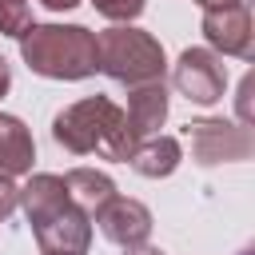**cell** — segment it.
<instances>
[{"label":"cell","mask_w":255,"mask_h":255,"mask_svg":"<svg viewBox=\"0 0 255 255\" xmlns=\"http://www.w3.org/2000/svg\"><path fill=\"white\" fill-rule=\"evenodd\" d=\"M52 139L60 147H68L72 155L100 151L104 159H120V163H128L139 143V135L128 128V116L108 96H88V100L64 108L52 120Z\"/></svg>","instance_id":"1"},{"label":"cell","mask_w":255,"mask_h":255,"mask_svg":"<svg viewBox=\"0 0 255 255\" xmlns=\"http://www.w3.org/2000/svg\"><path fill=\"white\" fill-rule=\"evenodd\" d=\"M20 56L36 76L48 80H84L100 72L96 32L80 24H28V32L20 36Z\"/></svg>","instance_id":"2"},{"label":"cell","mask_w":255,"mask_h":255,"mask_svg":"<svg viewBox=\"0 0 255 255\" xmlns=\"http://www.w3.org/2000/svg\"><path fill=\"white\" fill-rule=\"evenodd\" d=\"M96 64L104 76H112L120 84H143V80L163 76V48L155 36L116 24L96 36Z\"/></svg>","instance_id":"3"},{"label":"cell","mask_w":255,"mask_h":255,"mask_svg":"<svg viewBox=\"0 0 255 255\" xmlns=\"http://www.w3.org/2000/svg\"><path fill=\"white\" fill-rule=\"evenodd\" d=\"M187 143H191V155H195L203 167L247 159L251 147H255L247 128L223 124V120H195V124H187Z\"/></svg>","instance_id":"4"},{"label":"cell","mask_w":255,"mask_h":255,"mask_svg":"<svg viewBox=\"0 0 255 255\" xmlns=\"http://www.w3.org/2000/svg\"><path fill=\"white\" fill-rule=\"evenodd\" d=\"M171 80H175V88H179L191 104H203V108H207V104L223 100L227 68H223V60H219L215 52H207V48H187V52L179 56Z\"/></svg>","instance_id":"5"},{"label":"cell","mask_w":255,"mask_h":255,"mask_svg":"<svg viewBox=\"0 0 255 255\" xmlns=\"http://www.w3.org/2000/svg\"><path fill=\"white\" fill-rule=\"evenodd\" d=\"M32 231H36V243L44 255H88V243H92V219L72 199L60 211L32 223Z\"/></svg>","instance_id":"6"},{"label":"cell","mask_w":255,"mask_h":255,"mask_svg":"<svg viewBox=\"0 0 255 255\" xmlns=\"http://www.w3.org/2000/svg\"><path fill=\"white\" fill-rule=\"evenodd\" d=\"M203 36L211 48H219L223 56H239L251 60L255 56V32H251V12L247 4H223V8H207L203 12Z\"/></svg>","instance_id":"7"},{"label":"cell","mask_w":255,"mask_h":255,"mask_svg":"<svg viewBox=\"0 0 255 255\" xmlns=\"http://www.w3.org/2000/svg\"><path fill=\"white\" fill-rule=\"evenodd\" d=\"M92 215H96L104 239H112V243H120V247H139V243L151 235V211H147L139 199L112 195V199L100 203Z\"/></svg>","instance_id":"8"},{"label":"cell","mask_w":255,"mask_h":255,"mask_svg":"<svg viewBox=\"0 0 255 255\" xmlns=\"http://www.w3.org/2000/svg\"><path fill=\"white\" fill-rule=\"evenodd\" d=\"M128 128L143 139L151 135L163 120H167V88L163 80H143V84H131V96H128Z\"/></svg>","instance_id":"9"},{"label":"cell","mask_w":255,"mask_h":255,"mask_svg":"<svg viewBox=\"0 0 255 255\" xmlns=\"http://www.w3.org/2000/svg\"><path fill=\"white\" fill-rule=\"evenodd\" d=\"M20 203H24V211H28V223H40L44 215L60 211V207L68 203V187H64V175H48V171L32 175V179L20 187Z\"/></svg>","instance_id":"10"},{"label":"cell","mask_w":255,"mask_h":255,"mask_svg":"<svg viewBox=\"0 0 255 255\" xmlns=\"http://www.w3.org/2000/svg\"><path fill=\"white\" fill-rule=\"evenodd\" d=\"M32 159H36V143H32L28 128L16 116L0 112V171H8V175L32 171Z\"/></svg>","instance_id":"11"},{"label":"cell","mask_w":255,"mask_h":255,"mask_svg":"<svg viewBox=\"0 0 255 255\" xmlns=\"http://www.w3.org/2000/svg\"><path fill=\"white\" fill-rule=\"evenodd\" d=\"M64 187H68V199H72L80 211H88V215L116 195V183H112L104 171H96V167H72V171L64 175Z\"/></svg>","instance_id":"12"},{"label":"cell","mask_w":255,"mask_h":255,"mask_svg":"<svg viewBox=\"0 0 255 255\" xmlns=\"http://www.w3.org/2000/svg\"><path fill=\"white\" fill-rule=\"evenodd\" d=\"M128 163H131L139 175H147V179H163V175H171V171L179 167V139L155 135V139H147V143H135V151H131Z\"/></svg>","instance_id":"13"},{"label":"cell","mask_w":255,"mask_h":255,"mask_svg":"<svg viewBox=\"0 0 255 255\" xmlns=\"http://www.w3.org/2000/svg\"><path fill=\"white\" fill-rule=\"evenodd\" d=\"M28 24H32V8H28V0H0V32L4 36H24L28 32Z\"/></svg>","instance_id":"14"},{"label":"cell","mask_w":255,"mask_h":255,"mask_svg":"<svg viewBox=\"0 0 255 255\" xmlns=\"http://www.w3.org/2000/svg\"><path fill=\"white\" fill-rule=\"evenodd\" d=\"M96 4V12L100 16H108V20H135L139 12H143V0H92Z\"/></svg>","instance_id":"15"},{"label":"cell","mask_w":255,"mask_h":255,"mask_svg":"<svg viewBox=\"0 0 255 255\" xmlns=\"http://www.w3.org/2000/svg\"><path fill=\"white\" fill-rule=\"evenodd\" d=\"M16 203H20V187L12 183V175H8V171H0V223L16 211Z\"/></svg>","instance_id":"16"},{"label":"cell","mask_w":255,"mask_h":255,"mask_svg":"<svg viewBox=\"0 0 255 255\" xmlns=\"http://www.w3.org/2000/svg\"><path fill=\"white\" fill-rule=\"evenodd\" d=\"M8 88H12V68H8V60L0 56V96H4Z\"/></svg>","instance_id":"17"},{"label":"cell","mask_w":255,"mask_h":255,"mask_svg":"<svg viewBox=\"0 0 255 255\" xmlns=\"http://www.w3.org/2000/svg\"><path fill=\"white\" fill-rule=\"evenodd\" d=\"M44 8H52V12H68V8H76L80 0H40Z\"/></svg>","instance_id":"18"},{"label":"cell","mask_w":255,"mask_h":255,"mask_svg":"<svg viewBox=\"0 0 255 255\" xmlns=\"http://www.w3.org/2000/svg\"><path fill=\"white\" fill-rule=\"evenodd\" d=\"M128 255H163V251H159V247H143V243H139V247H128Z\"/></svg>","instance_id":"19"},{"label":"cell","mask_w":255,"mask_h":255,"mask_svg":"<svg viewBox=\"0 0 255 255\" xmlns=\"http://www.w3.org/2000/svg\"><path fill=\"white\" fill-rule=\"evenodd\" d=\"M195 4H203V8H223V4H239V0H195Z\"/></svg>","instance_id":"20"},{"label":"cell","mask_w":255,"mask_h":255,"mask_svg":"<svg viewBox=\"0 0 255 255\" xmlns=\"http://www.w3.org/2000/svg\"><path fill=\"white\" fill-rule=\"evenodd\" d=\"M239 255H251V251H239Z\"/></svg>","instance_id":"21"}]
</instances>
